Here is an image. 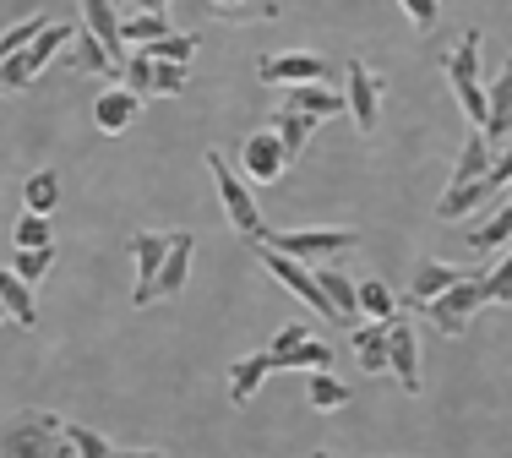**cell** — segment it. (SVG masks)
Listing matches in <instances>:
<instances>
[{"label": "cell", "instance_id": "obj_1", "mask_svg": "<svg viewBox=\"0 0 512 458\" xmlns=\"http://www.w3.org/2000/svg\"><path fill=\"white\" fill-rule=\"evenodd\" d=\"M0 458H77L66 442V420L50 409H17L0 420Z\"/></svg>", "mask_w": 512, "mask_h": 458}, {"label": "cell", "instance_id": "obj_2", "mask_svg": "<svg viewBox=\"0 0 512 458\" xmlns=\"http://www.w3.org/2000/svg\"><path fill=\"white\" fill-rule=\"evenodd\" d=\"M207 170H213L218 202H224V219L235 224V235H240V240H251V246H262V240H267V224H262V213H256L251 180L240 175V170H235V164H229L218 148H207Z\"/></svg>", "mask_w": 512, "mask_h": 458}, {"label": "cell", "instance_id": "obj_3", "mask_svg": "<svg viewBox=\"0 0 512 458\" xmlns=\"http://www.w3.org/2000/svg\"><path fill=\"white\" fill-rule=\"evenodd\" d=\"M480 50H485V33L480 28H463V44L453 55H442V71L458 93V110L474 120V131H485V88H480Z\"/></svg>", "mask_w": 512, "mask_h": 458}, {"label": "cell", "instance_id": "obj_4", "mask_svg": "<svg viewBox=\"0 0 512 458\" xmlns=\"http://www.w3.org/2000/svg\"><path fill=\"white\" fill-rule=\"evenodd\" d=\"M480 279H485V268H474L469 279H458L447 295H436V300H425V306H420L442 339H463V333H469V322H474V311L491 306V300H485V289H480Z\"/></svg>", "mask_w": 512, "mask_h": 458}, {"label": "cell", "instance_id": "obj_5", "mask_svg": "<svg viewBox=\"0 0 512 458\" xmlns=\"http://www.w3.org/2000/svg\"><path fill=\"white\" fill-rule=\"evenodd\" d=\"M256 257H262V268L273 273V279L284 284L289 295H295V300H306V306L316 311V317L338 322L333 300L322 295V284H316V273H306V262H295V257H289V251H273V246H256Z\"/></svg>", "mask_w": 512, "mask_h": 458}, {"label": "cell", "instance_id": "obj_6", "mask_svg": "<svg viewBox=\"0 0 512 458\" xmlns=\"http://www.w3.org/2000/svg\"><path fill=\"white\" fill-rule=\"evenodd\" d=\"M355 229H267L262 246L273 251H289L295 262H311V257H333V251H355Z\"/></svg>", "mask_w": 512, "mask_h": 458}, {"label": "cell", "instance_id": "obj_7", "mask_svg": "<svg viewBox=\"0 0 512 458\" xmlns=\"http://www.w3.org/2000/svg\"><path fill=\"white\" fill-rule=\"evenodd\" d=\"M349 88H344V104H349V120H355V131L360 137H371L376 131V120H382V93H387V82L376 77L365 60H349Z\"/></svg>", "mask_w": 512, "mask_h": 458}, {"label": "cell", "instance_id": "obj_8", "mask_svg": "<svg viewBox=\"0 0 512 458\" xmlns=\"http://www.w3.org/2000/svg\"><path fill=\"white\" fill-rule=\"evenodd\" d=\"M387 371L398 377L404 393H420V333L409 328L404 317H387Z\"/></svg>", "mask_w": 512, "mask_h": 458}, {"label": "cell", "instance_id": "obj_9", "mask_svg": "<svg viewBox=\"0 0 512 458\" xmlns=\"http://www.w3.org/2000/svg\"><path fill=\"white\" fill-rule=\"evenodd\" d=\"M164 251H169L164 229H137V235H131V262H137L131 306H153V284H158V268H164Z\"/></svg>", "mask_w": 512, "mask_h": 458}, {"label": "cell", "instance_id": "obj_10", "mask_svg": "<svg viewBox=\"0 0 512 458\" xmlns=\"http://www.w3.org/2000/svg\"><path fill=\"white\" fill-rule=\"evenodd\" d=\"M256 77L273 88H295V82H327V60L311 50H284V55H262Z\"/></svg>", "mask_w": 512, "mask_h": 458}, {"label": "cell", "instance_id": "obj_11", "mask_svg": "<svg viewBox=\"0 0 512 458\" xmlns=\"http://www.w3.org/2000/svg\"><path fill=\"white\" fill-rule=\"evenodd\" d=\"M240 170H246V180H262V186H273V180L289 170V153H284V142H278L273 126H262L256 137H246V148H240Z\"/></svg>", "mask_w": 512, "mask_h": 458}, {"label": "cell", "instance_id": "obj_12", "mask_svg": "<svg viewBox=\"0 0 512 458\" xmlns=\"http://www.w3.org/2000/svg\"><path fill=\"white\" fill-rule=\"evenodd\" d=\"M82 17H88V33L104 44V55L115 66H126V33H120V0H82Z\"/></svg>", "mask_w": 512, "mask_h": 458}, {"label": "cell", "instance_id": "obj_13", "mask_svg": "<svg viewBox=\"0 0 512 458\" xmlns=\"http://www.w3.org/2000/svg\"><path fill=\"white\" fill-rule=\"evenodd\" d=\"M137 115H142V99L126 88V82H120V88H104L99 99H93V126H99L104 137H120Z\"/></svg>", "mask_w": 512, "mask_h": 458}, {"label": "cell", "instance_id": "obj_14", "mask_svg": "<svg viewBox=\"0 0 512 458\" xmlns=\"http://www.w3.org/2000/svg\"><path fill=\"white\" fill-rule=\"evenodd\" d=\"M191 246H197V235H191V229H175V235H169L164 268H158V284H153V300L180 295V289H186V279H191Z\"/></svg>", "mask_w": 512, "mask_h": 458}, {"label": "cell", "instance_id": "obj_15", "mask_svg": "<svg viewBox=\"0 0 512 458\" xmlns=\"http://www.w3.org/2000/svg\"><path fill=\"white\" fill-rule=\"evenodd\" d=\"M512 137V55H507V66H502V77L485 88V142H507Z\"/></svg>", "mask_w": 512, "mask_h": 458}, {"label": "cell", "instance_id": "obj_16", "mask_svg": "<svg viewBox=\"0 0 512 458\" xmlns=\"http://www.w3.org/2000/svg\"><path fill=\"white\" fill-rule=\"evenodd\" d=\"M284 110H300V115L327 120V115H344L349 104H344V93H338L333 82H295V88L284 93Z\"/></svg>", "mask_w": 512, "mask_h": 458}, {"label": "cell", "instance_id": "obj_17", "mask_svg": "<svg viewBox=\"0 0 512 458\" xmlns=\"http://www.w3.org/2000/svg\"><path fill=\"white\" fill-rule=\"evenodd\" d=\"M474 268H453V262H436V257H425L420 268H414V284H409V300L414 306H425V300H436V295H447L458 279H469Z\"/></svg>", "mask_w": 512, "mask_h": 458}, {"label": "cell", "instance_id": "obj_18", "mask_svg": "<svg viewBox=\"0 0 512 458\" xmlns=\"http://www.w3.org/2000/svg\"><path fill=\"white\" fill-rule=\"evenodd\" d=\"M316 284H322L327 300H333L338 328H355V317H360V289H355V279H349L344 268H316Z\"/></svg>", "mask_w": 512, "mask_h": 458}, {"label": "cell", "instance_id": "obj_19", "mask_svg": "<svg viewBox=\"0 0 512 458\" xmlns=\"http://www.w3.org/2000/svg\"><path fill=\"white\" fill-rule=\"evenodd\" d=\"M267 360H273V371H327L333 366V349L311 333V339H300L289 349H267Z\"/></svg>", "mask_w": 512, "mask_h": 458}, {"label": "cell", "instance_id": "obj_20", "mask_svg": "<svg viewBox=\"0 0 512 458\" xmlns=\"http://www.w3.org/2000/svg\"><path fill=\"white\" fill-rule=\"evenodd\" d=\"M0 306L17 328H39V306H33V284H22L11 268H0Z\"/></svg>", "mask_w": 512, "mask_h": 458}, {"label": "cell", "instance_id": "obj_21", "mask_svg": "<svg viewBox=\"0 0 512 458\" xmlns=\"http://www.w3.org/2000/svg\"><path fill=\"white\" fill-rule=\"evenodd\" d=\"M262 377H273V360H267V349H256V355L235 360V366H229V399H235V404H251L256 388H262Z\"/></svg>", "mask_w": 512, "mask_h": 458}, {"label": "cell", "instance_id": "obj_22", "mask_svg": "<svg viewBox=\"0 0 512 458\" xmlns=\"http://www.w3.org/2000/svg\"><path fill=\"white\" fill-rule=\"evenodd\" d=\"M267 126L278 131V142H284V153H289V164L306 153V142H311V131H316V115H300V110H273L267 115Z\"/></svg>", "mask_w": 512, "mask_h": 458}, {"label": "cell", "instance_id": "obj_23", "mask_svg": "<svg viewBox=\"0 0 512 458\" xmlns=\"http://www.w3.org/2000/svg\"><path fill=\"white\" fill-rule=\"evenodd\" d=\"M349 339H355L360 371H371V377H382V371H387V322H371V328H355Z\"/></svg>", "mask_w": 512, "mask_h": 458}, {"label": "cell", "instance_id": "obj_24", "mask_svg": "<svg viewBox=\"0 0 512 458\" xmlns=\"http://www.w3.org/2000/svg\"><path fill=\"white\" fill-rule=\"evenodd\" d=\"M355 393H349V382H338L333 371H306V404L311 409H344Z\"/></svg>", "mask_w": 512, "mask_h": 458}, {"label": "cell", "instance_id": "obj_25", "mask_svg": "<svg viewBox=\"0 0 512 458\" xmlns=\"http://www.w3.org/2000/svg\"><path fill=\"white\" fill-rule=\"evenodd\" d=\"M469 246L474 251H502V246H512V202H502V208H496L485 224L469 229Z\"/></svg>", "mask_w": 512, "mask_h": 458}, {"label": "cell", "instance_id": "obj_26", "mask_svg": "<svg viewBox=\"0 0 512 458\" xmlns=\"http://www.w3.org/2000/svg\"><path fill=\"white\" fill-rule=\"evenodd\" d=\"M22 208L55 213V208H60V175H55V170H33L28 180H22Z\"/></svg>", "mask_w": 512, "mask_h": 458}, {"label": "cell", "instance_id": "obj_27", "mask_svg": "<svg viewBox=\"0 0 512 458\" xmlns=\"http://www.w3.org/2000/svg\"><path fill=\"white\" fill-rule=\"evenodd\" d=\"M491 142H485V131H474L469 142H463V153H458V170H453V186H469V180H480L485 170H491Z\"/></svg>", "mask_w": 512, "mask_h": 458}, {"label": "cell", "instance_id": "obj_28", "mask_svg": "<svg viewBox=\"0 0 512 458\" xmlns=\"http://www.w3.org/2000/svg\"><path fill=\"white\" fill-rule=\"evenodd\" d=\"M11 246H17V251H33V246H55L50 213H33V208H22V219L11 224Z\"/></svg>", "mask_w": 512, "mask_h": 458}, {"label": "cell", "instance_id": "obj_29", "mask_svg": "<svg viewBox=\"0 0 512 458\" xmlns=\"http://www.w3.org/2000/svg\"><path fill=\"white\" fill-rule=\"evenodd\" d=\"M207 6L229 22H273L278 17V0H207Z\"/></svg>", "mask_w": 512, "mask_h": 458}, {"label": "cell", "instance_id": "obj_30", "mask_svg": "<svg viewBox=\"0 0 512 458\" xmlns=\"http://www.w3.org/2000/svg\"><path fill=\"white\" fill-rule=\"evenodd\" d=\"M120 33H126V44H148L158 33H169L164 11H120Z\"/></svg>", "mask_w": 512, "mask_h": 458}, {"label": "cell", "instance_id": "obj_31", "mask_svg": "<svg viewBox=\"0 0 512 458\" xmlns=\"http://www.w3.org/2000/svg\"><path fill=\"white\" fill-rule=\"evenodd\" d=\"M33 77H39V66H33V55H28V50L0 55V93H22V88H33Z\"/></svg>", "mask_w": 512, "mask_h": 458}, {"label": "cell", "instance_id": "obj_32", "mask_svg": "<svg viewBox=\"0 0 512 458\" xmlns=\"http://www.w3.org/2000/svg\"><path fill=\"white\" fill-rule=\"evenodd\" d=\"M66 442H71V453H77V458H115L120 453L109 437H99L93 426H77V420H66Z\"/></svg>", "mask_w": 512, "mask_h": 458}, {"label": "cell", "instance_id": "obj_33", "mask_svg": "<svg viewBox=\"0 0 512 458\" xmlns=\"http://www.w3.org/2000/svg\"><path fill=\"white\" fill-rule=\"evenodd\" d=\"M137 50H148L153 60H180V66H186V60L197 55V33H158V39L137 44Z\"/></svg>", "mask_w": 512, "mask_h": 458}, {"label": "cell", "instance_id": "obj_34", "mask_svg": "<svg viewBox=\"0 0 512 458\" xmlns=\"http://www.w3.org/2000/svg\"><path fill=\"white\" fill-rule=\"evenodd\" d=\"M360 311L365 317H376V322H387V317H398V300H393V289H387L382 279H360Z\"/></svg>", "mask_w": 512, "mask_h": 458}, {"label": "cell", "instance_id": "obj_35", "mask_svg": "<svg viewBox=\"0 0 512 458\" xmlns=\"http://www.w3.org/2000/svg\"><path fill=\"white\" fill-rule=\"evenodd\" d=\"M71 50H77V55H71V60H77V66L88 71V77H99V71H115V60L104 55V44L93 39L88 28H77V39H71Z\"/></svg>", "mask_w": 512, "mask_h": 458}, {"label": "cell", "instance_id": "obj_36", "mask_svg": "<svg viewBox=\"0 0 512 458\" xmlns=\"http://www.w3.org/2000/svg\"><path fill=\"white\" fill-rule=\"evenodd\" d=\"M55 268V246H33V251H17V262H11V273H17L22 284H39L44 273Z\"/></svg>", "mask_w": 512, "mask_h": 458}, {"label": "cell", "instance_id": "obj_37", "mask_svg": "<svg viewBox=\"0 0 512 458\" xmlns=\"http://www.w3.org/2000/svg\"><path fill=\"white\" fill-rule=\"evenodd\" d=\"M480 289H485V300H491V306H512V251L496 262V268H485Z\"/></svg>", "mask_w": 512, "mask_h": 458}, {"label": "cell", "instance_id": "obj_38", "mask_svg": "<svg viewBox=\"0 0 512 458\" xmlns=\"http://www.w3.org/2000/svg\"><path fill=\"white\" fill-rule=\"evenodd\" d=\"M153 93L158 99L186 93V66H180V60H153Z\"/></svg>", "mask_w": 512, "mask_h": 458}, {"label": "cell", "instance_id": "obj_39", "mask_svg": "<svg viewBox=\"0 0 512 458\" xmlns=\"http://www.w3.org/2000/svg\"><path fill=\"white\" fill-rule=\"evenodd\" d=\"M126 88L137 93V99H148V93H153V55L148 50H131L126 55Z\"/></svg>", "mask_w": 512, "mask_h": 458}, {"label": "cell", "instance_id": "obj_40", "mask_svg": "<svg viewBox=\"0 0 512 458\" xmlns=\"http://www.w3.org/2000/svg\"><path fill=\"white\" fill-rule=\"evenodd\" d=\"M39 33H44V17H22L17 28H6V33H0V55H17V50H28V44L39 39Z\"/></svg>", "mask_w": 512, "mask_h": 458}, {"label": "cell", "instance_id": "obj_41", "mask_svg": "<svg viewBox=\"0 0 512 458\" xmlns=\"http://www.w3.org/2000/svg\"><path fill=\"white\" fill-rule=\"evenodd\" d=\"M398 6H404V17H409L420 33H431L436 17H442V0H398Z\"/></svg>", "mask_w": 512, "mask_h": 458}, {"label": "cell", "instance_id": "obj_42", "mask_svg": "<svg viewBox=\"0 0 512 458\" xmlns=\"http://www.w3.org/2000/svg\"><path fill=\"white\" fill-rule=\"evenodd\" d=\"M485 186H491V191L512 186V148H502V159H491V170H485Z\"/></svg>", "mask_w": 512, "mask_h": 458}, {"label": "cell", "instance_id": "obj_43", "mask_svg": "<svg viewBox=\"0 0 512 458\" xmlns=\"http://www.w3.org/2000/svg\"><path fill=\"white\" fill-rule=\"evenodd\" d=\"M126 11H169V0H126Z\"/></svg>", "mask_w": 512, "mask_h": 458}, {"label": "cell", "instance_id": "obj_44", "mask_svg": "<svg viewBox=\"0 0 512 458\" xmlns=\"http://www.w3.org/2000/svg\"><path fill=\"white\" fill-rule=\"evenodd\" d=\"M115 458H164V453H158V448H120Z\"/></svg>", "mask_w": 512, "mask_h": 458}, {"label": "cell", "instance_id": "obj_45", "mask_svg": "<svg viewBox=\"0 0 512 458\" xmlns=\"http://www.w3.org/2000/svg\"><path fill=\"white\" fill-rule=\"evenodd\" d=\"M311 458H333V453H311Z\"/></svg>", "mask_w": 512, "mask_h": 458}, {"label": "cell", "instance_id": "obj_46", "mask_svg": "<svg viewBox=\"0 0 512 458\" xmlns=\"http://www.w3.org/2000/svg\"><path fill=\"white\" fill-rule=\"evenodd\" d=\"M0 322H6V306H0Z\"/></svg>", "mask_w": 512, "mask_h": 458}]
</instances>
